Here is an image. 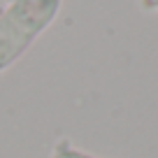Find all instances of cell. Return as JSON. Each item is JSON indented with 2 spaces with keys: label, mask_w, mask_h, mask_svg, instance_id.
<instances>
[{
  "label": "cell",
  "mask_w": 158,
  "mask_h": 158,
  "mask_svg": "<svg viewBox=\"0 0 158 158\" xmlns=\"http://www.w3.org/2000/svg\"><path fill=\"white\" fill-rule=\"evenodd\" d=\"M60 10L63 0H5L0 5V74L23 58Z\"/></svg>",
  "instance_id": "cell-1"
},
{
  "label": "cell",
  "mask_w": 158,
  "mask_h": 158,
  "mask_svg": "<svg viewBox=\"0 0 158 158\" xmlns=\"http://www.w3.org/2000/svg\"><path fill=\"white\" fill-rule=\"evenodd\" d=\"M49 158H102V156H95V153L86 151V149H79L72 144V139L68 137H58L51 147Z\"/></svg>",
  "instance_id": "cell-2"
},
{
  "label": "cell",
  "mask_w": 158,
  "mask_h": 158,
  "mask_svg": "<svg viewBox=\"0 0 158 158\" xmlns=\"http://www.w3.org/2000/svg\"><path fill=\"white\" fill-rule=\"evenodd\" d=\"M144 12H158V0H139Z\"/></svg>",
  "instance_id": "cell-3"
}]
</instances>
